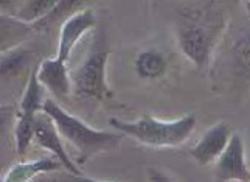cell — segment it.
<instances>
[{
	"instance_id": "obj_19",
	"label": "cell",
	"mask_w": 250,
	"mask_h": 182,
	"mask_svg": "<svg viewBox=\"0 0 250 182\" xmlns=\"http://www.w3.org/2000/svg\"><path fill=\"white\" fill-rule=\"evenodd\" d=\"M148 178H149V182H174L169 176H167L165 173H162L156 168H149Z\"/></svg>"
},
{
	"instance_id": "obj_6",
	"label": "cell",
	"mask_w": 250,
	"mask_h": 182,
	"mask_svg": "<svg viewBox=\"0 0 250 182\" xmlns=\"http://www.w3.org/2000/svg\"><path fill=\"white\" fill-rule=\"evenodd\" d=\"M34 142L53 154L55 158L62 163L65 171L72 173V175H78V176L81 175L76 162H73L72 158H68V154L64 148V143L61 140V134H59L55 121L51 120L44 111L39 112L36 115V123H34Z\"/></svg>"
},
{
	"instance_id": "obj_12",
	"label": "cell",
	"mask_w": 250,
	"mask_h": 182,
	"mask_svg": "<svg viewBox=\"0 0 250 182\" xmlns=\"http://www.w3.org/2000/svg\"><path fill=\"white\" fill-rule=\"evenodd\" d=\"M38 68H39V64L34 66L30 72L27 89H25L22 101H21V114L38 115L39 112L44 111V103L47 98H44V86L39 83Z\"/></svg>"
},
{
	"instance_id": "obj_9",
	"label": "cell",
	"mask_w": 250,
	"mask_h": 182,
	"mask_svg": "<svg viewBox=\"0 0 250 182\" xmlns=\"http://www.w3.org/2000/svg\"><path fill=\"white\" fill-rule=\"evenodd\" d=\"M39 83L56 97H68L73 92L72 76L65 63L55 59H45L38 68Z\"/></svg>"
},
{
	"instance_id": "obj_20",
	"label": "cell",
	"mask_w": 250,
	"mask_h": 182,
	"mask_svg": "<svg viewBox=\"0 0 250 182\" xmlns=\"http://www.w3.org/2000/svg\"><path fill=\"white\" fill-rule=\"evenodd\" d=\"M53 182H55V181H53Z\"/></svg>"
},
{
	"instance_id": "obj_13",
	"label": "cell",
	"mask_w": 250,
	"mask_h": 182,
	"mask_svg": "<svg viewBox=\"0 0 250 182\" xmlns=\"http://www.w3.org/2000/svg\"><path fill=\"white\" fill-rule=\"evenodd\" d=\"M135 72L143 80H156L167 72V58L159 50H145L135 59Z\"/></svg>"
},
{
	"instance_id": "obj_18",
	"label": "cell",
	"mask_w": 250,
	"mask_h": 182,
	"mask_svg": "<svg viewBox=\"0 0 250 182\" xmlns=\"http://www.w3.org/2000/svg\"><path fill=\"white\" fill-rule=\"evenodd\" d=\"M55 182H104V181H97V179H90V178H84L83 175H72V173L64 171L59 173L58 176L53 179Z\"/></svg>"
},
{
	"instance_id": "obj_5",
	"label": "cell",
	"mask_w": 250,
	"mask_h": 182,
	"mask_svg": "<svg viewBox=\"0 0 250 182\" xmlns=\"http://www.w3.org/2000/svg\"><path fill=\"white\" fill-rule=\"evenodd\" d=\"M214 176L219 182H250V170L246 162L243 137L233 133L226 151L216 160Z\"/></svg>"
},
{
	"instance_id": "obj_4",
	"label": "cell",
	"mask_w": 250,
	"mask_h": 182,
	"mask_svg": "<svg viewBox=\"0 0 250 182\" xmlns=\"http://www.w3.org/2000/svg\"><path fill=\"white\" fill-rule=\"evenodd\" d=\"M109 55L110 51L106 48H93L78 68L70 73L75 95L97 101H101L106 95H109L106 84V66Z\"/></svg>"
},
{
	"instance_id": "obj_7",
	"label": "cell",
	"mask_w": 250,
	"mask_h": 182,
	"mask_svg": "<svg viewBox=\"0 0 250 182\" xmlns=\"http://www.w3.org/2000/svg\"><path fill=\"white\" fill-rule=\"evenodd\" d=\"M95 23H97V17H95V13L90 8L75 13L67 21H64L61 30H59V46L56 58L62 63H67L75 46L78 44L85 31L95 27Z\"/></svg>"
},
{
	"instance_id": "obj_14",
	"label": "cell",
	"mask_w": 250,
	"mask_h": 182,
	"mask_svg": "<svg viewBox=\"0 0 250 182\" xmlns=\"http://www.w3.org/2000/svg\"><path fill=\"white\" fill-rule=\"evenodd\" d=\"M59 0H30L23 3V6L14 14L16 19H19L23 23L34 25L45 17L58 6Z\"/></svg>"
},
{
	"instance_id": "obj_2",
	"label": "cell",
	"mask_w": 250,
	"mask_h": 182,
	"mask_svg": "<svg viewBox=\"0 0 250 182\" xmlns=\"http://www.w3.org/2000/svg\"><path fill=\"white\" fill-rule=\"evenodd\" d=\"M44 112L55 121L61 137L72 143L78 151V163H85L95 154L115 150L122 142L123 136L115 133H106L93 129L85 125L78 117L68 114L55 100L47 98L44 103Z\"/></svg>"
},
{
	"instance_id": "obj_3",
	"label": "cell",
	"mask_w": 250,
	"mask_h": 182,
	"mask_svg": "<svg viewBox=\"0 0 250 182\" xmlns=\"http://www.w3.org/2000/svg\"><path fill=\"white\" fill-rule=\"evenodd\" d=\"M196 121L194 114H188L174 121H160L151 115H145L137 121L110 118L109 125L118 133L152 148H174L182 145L191 136Z\"/></svg>"
},
{
	"instance_id": "obj_1",
	"label": "cell",
	"mask_w": 250,
	"mask_h": 182,
	"mask_svg": "<svg viewBox=\"0 0 250 182\" xmlns=\"http://www.w3.org/2000/svg\"><path fill=\"white\" fill-rule=\"evenodd\" d=\"M227 22L226 11L211 2L177 10V44L197 68L210 66L214 48L227 30Z\"/></svg>"
},
{
	"instance_id": "obj_10",
	"label": "cell",
	"mask_w": 250,
	"mask_h": 182,
	"mask_svg": "<svg viewBox=\"0 0 250 182\" xmlns=\"http://www.w3.org/2000/svg\"><path fill=\"white\" fill-rule=\"evenodd\" d=\"M61 168L64 167L58 159H48V158H42L31 162H21L8 170L3 182H31L34 178H38L41 175L58 171Z\"/></svg>"
},
{
	"instance_id": "obj_16",
	"label": "cell",
	"mask_w": 250,
	"mask_h": 182,
	"mask_svg": "<svg viewBox=\"0 0 250 182\" xmlns=\"http://www.w3.org/2000/svg\"><path fill=\"white\" fill-rule=\"evenodd\" d=\"M33 53L25 48H13L10 51L2 53V78L10 80V78L21 73L31 61Z\"/></svg>"
},
{
	"instance_id": "obj_15",
	"label": "cell",
	"mask_w": 250,
	"mask_h": 182,
	"mask_svg": "<svg viewBox=\"0 0 250 182\" xmlns=\"http://www.w3.org/2000/svg\"><path fill=\"white\" fill-rule=\"evenodd\" d=\"M31 30V25L23 23L16 17L10 16H2V53L10 51L14 48V41L16 46L19 44L22 38L27 36V33Z\"/></svg>"
},
{
	"instance_id": "obj_8",
	"label": "cell",
	"mask_w": 250,
	"mask_h": 182,
	"mask_svg": "<svg viewBox=\"0 0 250 182\" xmlns=\"http://www.w3.org/2000/svg\"><path fill=\"white\" fill-rule=\"evenodd\" d=\"M231 136H233V131H231L230 125H214L202 136V138L193 148H189V156L201 167L210 165L211 162H216L221 158V154L226 151Z\"/></svg>"
},
{
	"instance_id": "obj_17",
	"label": "cell",
	"mask_w": 250,
	"mask_h": 182,
	"mask_svg": "<svg viewBox=\"0 0 250 182\" xmlns=\"http://www.w3.org/2000/svg\"><path fill=\"white\" fill-rule=\"evenodd\" d=\"M34 123L36 115L21 114L16 123L14 137H16V151L19 156H23L28 151L31 142L34 140Z\"/></svg>"
},
{
	"instance_id": "obj_11",
	"label": "cell",
	"mask_w": 250,
	"mask_h": 182,
	"mask_svg": "<svg viewBox=\"0 0 250 182\" xmlns=\"http://www.w3.org/2000/svg\"><path fill=\"white\" fill-rule=\"evenodd\" d=\"M231 70L246 83H250V31H241L230 47Z\"/></svg>"
}]
</instances>
